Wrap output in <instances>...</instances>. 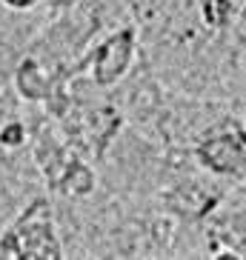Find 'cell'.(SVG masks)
Here are the masks:
<instances>
[{"mask_svg":"<svg viewBox=\"0 0 246 260\" xmlns=\"http://www.w3.org/2000/svg\"><path fill=\"white\" fill-rule=\"evenodd\" d=\"M9 3H12V6H32L35 0H9Z\"/></svg>","mask_w":246,"mask_h":260,"instance_id":"1","label":"cell"}]
</instances>
